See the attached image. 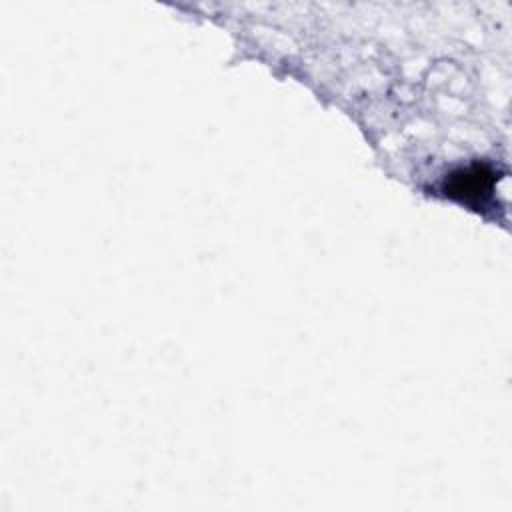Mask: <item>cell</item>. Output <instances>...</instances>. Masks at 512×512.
Here are the masks:
<instances>
[{"instance_id": "obj_1", "label": "cell", "mask_w": 512, "mask_h": 512, "mask_svg": "<svg viewBox=\"0 0 512 512\" xmlns=\"http://www.w3.org/2000/svg\"><path fill=\"white\" fill-rule=\"evenodd\" d=\"M492 186H494L492 170L488 166L474 164L470 168L450 174L444 182V192L462 202H482V198L490 196Z\"/></svg>"}]
</instances>
